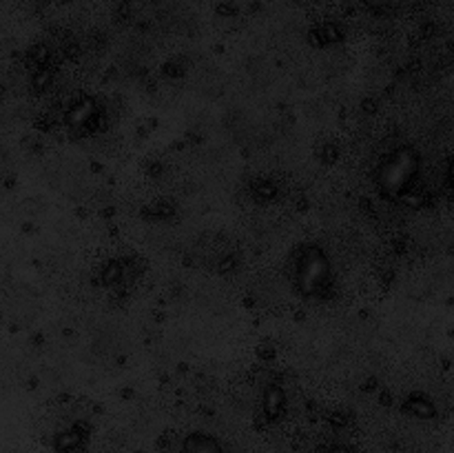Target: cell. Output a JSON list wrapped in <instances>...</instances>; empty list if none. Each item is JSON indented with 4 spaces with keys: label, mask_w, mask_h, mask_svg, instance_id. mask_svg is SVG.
<instances>
[{
    "label": "cell",
    "mask_w": 454,
    "mask_h": 453,
    "mask_svg": "<svg viewBox=\"0 0 454 453\" xmlns=\"http://www.w3.org/2000/svg\"><path fill=\"white\" fill-rule=\"evenodd\" d=\"M417 169H419V158L415 151L399 147L377 169V185L384 194L402 195L406 194V189H411Z\"/></svg>",
    "instance_id": "obj_1"
},
{
    "label": "cell",
    "mask_w": 454,
    "mask_h": 453,
    "mask_svg": "<svg viewBox=\"0 0 454 453\" xmlns=\"http://www.w3.org/2000/svg\"><path fill=\"white\" fill-rule=\"evenodd\" d=\"M328 258L324 256L322 249L306 247L300 253L295 265V280L301 293H317L319 287L326 282L328 278Z\"/></svg>",
    "instance_id": "obj_2"
},
{
    "label": "cell",
    "mask_w": 454,
    "mask_h": 453,
    "mask_svg": "<svg viewBox=\"0 0 454 453\" xmlns=\"http://www.w3.org/2000/svg\"><path fill=\"white\" fill-rule=\"evenodd\" d=\"M184 453H224V449L213 435L198 431L184 440Z\"/></svg>",
    "instance_id": "obj_3"
},
{
    "label": "cell",
    "mask_w": 454,
    "mask_h": 453,
    "mask_svg": "<svg viewBox=\"0 0 454 453\" xmlns=\"http://www.w3.org/2000/svg\"><path fill=\"white\" fill-rule=\"evenodd\" d=\"M313 453H350V449H346V447H326V449H319V451H313Z\"/></svg>",
    "instance_id": "obj_5"
},
{
    "label": "cell",
    "mask_w": 454,
    "mask_h": 453,
    "mask_svg": "<svg viewBox=\"0 0 454 453\" xmlns=\"http://www.w3.org/2000/svg\"><path fill=\"white\" fill-rule=\"evenodd\" d=\"M282 404H284V393L278 389V386H273V389L266 391L264 407H266V411L270 413V416H278L279 409H282Z\"/></svg>",
    "instance_id": "obj_4"
}]
</instances>
